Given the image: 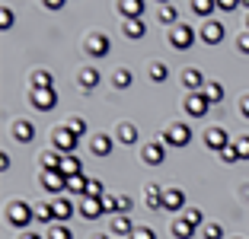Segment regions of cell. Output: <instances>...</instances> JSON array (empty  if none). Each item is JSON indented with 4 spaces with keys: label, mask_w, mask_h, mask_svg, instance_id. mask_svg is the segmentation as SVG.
Listing matches in <instances>:
<instances>
[{
    "label": "cell",
    "mask_w": 249,
    "mask_h": 239,
    "mask_svg": "<svg viewBox=\"0 0 249 239\" xmlns=\"http://www.w3.org/2000/svg\"><path fill=\"white\" fill-rule=\"evenodd\" d=\"M141 156H144V163H150V166H160L163 159H166V147H163L160 140H157V144H147Z\"/></svg>",
    "instance_id": "13"
},
{
    "label": "cell",
    "mask_w": 249,
    "mask_h": 239,
    "mask_svg": "<svg viewBox=\"0 0 249 239\" xmlns=\"http://www.w3.org/2000/svg\"><path fill=\"white\" fill-rule=\"evenodd\" d=\"M131 70H128V67H122V70H115V86L118 89H124V86H131Z\"/></svg>",
    "instance_id": "37"
},
{
    "label": "cell",
    "mask_w": 249,
    "mask_h": 239,
    "mask_svg": "<svg viewBox=\"0 0 249 239\" xmlns=\"http://www.w3.org/2000/svg\"><path fill=\"white\" fill-rule=\"evenodd\" d=\"M205 147H208V150H214V153H220L224 147H230L227 131H224V128H211V131L205 134Z\"/></svg>",
    "instance_id": "9"
},
{
    "label": "cell",
    "mask_w": 249,
    "mask_h": 239,
    "mask_svg": "<svg viewBox=\"0 0 249 239\" xmlns=\"http://www.w3.org/2000/svg\"><path fill=\"white\" fill-rule=\"evenodd\" d=\"M217 156L224 159V163H236V159H240V150H236V144H230V147H224Z\"/></svg>",
    "instance_id": "38"
},
{
    "label": "cell",
    "mask_w": 249,
    "mask_h": 239,
    "mask_svg": "<svg viewBox=\"0 0 249 239\" xmlns=\"http://www.w3.org/2000/svg\"><path fill=\"white\" fill-rule=\"evenodd\" d=\"M233 144H236V150H240V159H249V137H236Z\"/></svg>",
    "instance_id": "43"
},
{
    "label": "cell",
    "mask_w": 249,
    "mask_h": 239,
    "mask_svg": "<svg viewBox=\"0 0 249 239\" xmlns=\"http://www.w3.org/2000/svg\"><path fill=\"white\" fill-rule=\"evenodd\" d=\"M19 239H42V236H36V233H22Z\"/></svg>",
    "instance_id": "51"
},
{
    "label": "cell",
    "mask_w": 249,
    "mask_h": 239,
    "mask_svg": "<svg viewBox=\"0 0 249 239\" xmlns=\"http://www.w3.org/2000/svg\"><path fill=\"white\" fill-rule=\"evenodd\" d=\"M67 131H71L73 137H83V134H87V121H83V118H77V115H71L67 118V124H64Z\"/></svg>",
    "instance_id": "31"
},
{
    "label": "cell",
    "mask_w": 249,
    "mask_h": 239,
    "mask_svg": "<svg viewBox=\"0 0 249 239\" xmlns=\"http://www.w3.org/2000/svg\"><path fill=\"white\" fill-rule=\"evenodd\" d=\"M134 230H138V226L131 223V217H128V214H118V217L112 220V233H115L118 239H124V236H131Z\"/></svg>",
    "instance_id": "18"
},
{
    "label": "cell",
    "mask_w": 249,
    "mask_h": 239,
    "mask_svg": "<svg viewBox=\"0 0 249 239\" xmlns=\"http://www.w3.org/2000/svg\"><path fill=\"white\" fill-rule=\"evenodd\" d=\"M13 137L19 140V144H29L32 137H36V124L29 121V118H22V121L13 124Z\"/></svg>",
    "instance_id": "16"
},
{
    "label": "cell",
    "mask_w": 249,
    "mask_h": 239,
    "mask_svg": "<svg viewBox=\"0 0 249 239\" xmlns=\"http://www.w3.org/2000/svg\"><path fill=\"white\" fill-rule=\"evenodd\" d=\"M208 109H211V102L205 99V93H189L185 96V112H189L192 118H205Z\"/></svg>",
    "instance_id": "6"
},
{
    "label": "cell",
    "mask_w": 249,
    "mask_h": 239,
    "mask_svg": "<svg viewBox=\"0 0 249 239\" xmlns=\"http://www.w3.org/2000/svg\"><path fill=\"white\" fill-rule=\"evenodd\" d=\"M99 83H103V73H99V67H83V70H80V86L87 89V93H89V89H96Z\"/></svg>",
    "instance_id": "17"
},
{
    "label": "cell",
    "mask_w": 249,
    "mask_h": 239,
    "mask_svg": "<svg viewBox=\"0 0 249 239\" xmlns=\"http://www.w3.org/2000/svg\"><path fill=\"white\" fill-rule=\"evenodd\" d=\"M147 26H144V16L141 19H122V35L131 38V42H138V38H144Z\"/></svg>",
    "instance_id": "11"
},
{
    "label": "cell",
    "mask_w": 249,
    "mask_h": 239,
    "mask_svg": "<svg viewBox=\"0 0 249 239\" xmlns=\"http://www.w3.org/2000/svg\"><path fill=\"white\" fill-rule=\"evenodd\" d=\"M87 185H89V179H87L83 172L67 179V191H73V195H83V198H87Z\"/></svg>",
    "instance_id": "27"
},
{
    "label": "cell",
    "mask_w": 249,
    "mask_h": 239,
    "mask_svg": "<svg viewBox=\"0 0 249 239\" xmlns=\"http://www.w3.org/2000/svg\"><path fill=\"white\" fill-rule=\"evenodd\" d=\"M32 105H36L38 112H52L54 105H58V93L52 89H32Z\"/></svg>",
    "instance_id": "7"
},
{
    "label": "cell",
    "mask_w": 249,
    "mask_h": 239,
    "mask_svg": "<svg viewBox=\"0 0 249 239\" xmlns=\"http://www.w3.org/2000/svg\"><path fill=\"white\" fill-rule=\"evenodd\" d=\"M48 239H71V230H67L64 223H54L52 230H48Z\"/></svg>",
    "instance_id": "40"
},
{
    "label": "cell",
    "mask_w": 249,
    "mask_h": 239,
    "mask_svg": "<svg viewBox=\"0 0 249 239\" xmlns=\"http://www.w3.org/2000/svg\"><path fill=\"white\" fill-rule=\"evenodd\" d=\"M144 195H147L144 201H147V207H150V210H163V191L157 188V185H150Z\"/></svg>",
    "instance_id": "28"
},
{
    "label": "cell",
    "mask_w": 249,
    "mask_h": 239,
    "mask_svg": "<svg viewBox=\"0 0 249 239\" xmlns=\"http://www.w3.org/2000/svg\"><path fill=\"white\" fill-rule=\"evenodd\" d=\"M201 236H205V239H220L224 230H220L217 223H205V226H201Z\"/></svg>",
    "instance_id": "39"
},
{
    "label": "cell",
    "mask_w": 249,
    "mask_h": 239,
    "mask_svg": "<svg viewBox=\"0 0 249 239\" xmlns=\"http://www.w3.org/2000/svg\"><path fill=\"white\" fill-rule=\"evenodd\" d=\"M240 3H243V7H246V10H249V0H240Z\"/></svg>",
    "instance_id": "52"
},
{
    "label": "cell",
    "mask_w": 249,
    "mask_h": 239,
    "mask_svg": "<svg viewBox=\"0 0 249 239\" xmlns=\"http://www.w3.org/2000/svg\"><path fill=\"white\" fill-rule=\"evenodd\" d=\"M169 230H173V236H176V239H192V236H195V226H192L189 220H182V217L173 220V226H169Z\"/></svg>",
    "instance_id": "25"
},
{
    "label": "cell",
    "mask_w": 249,
    "mask_h": 239,
    "mask_svg": "<svg viewBox=\"0 0 249 239\" xmlns=\"http://www.w3.org/2000/svg\"><path fill=\"white\" fill-rule=\"evenodd\" d=\"M189 140H192V128H189L185 121L169 124V128L160 134V144H163V147H185Z\"/></svg>",
    "instance_id": "1"
},
{
    "label": "cell",
    "mask_w": 249,
    "mask_h": 239,
    "mask_svg": "<svg viewBox=\"0 0 249 239\" xmlns=\"http://www.w3.org/2000/svg\"><path fill=\"white\" fill-rule=\"evenodd\" d=\"M246 32H249V16H246Z\"/></svg>",
    "instance_id": "53"
},
{
    "label": "cell",
    "mask_w": 249,
    "mask_h": 239,
    "mask_svg": "<svg viewBox=\"0 0 249 239\" xmlns=\"http://www.w3.org/2000/svg\"><path fill=\"white\" fill-rule=\"evenodd\" d=\"M61 172H64L67 179H71V175H80V172H83L80 156H77V153H73V156H64V159H61Z\"/></svg>",
    "instance_id": "24"
},
{
    "label": "cell",
    "mask_w": 249,
    "mask_h": 239,
    "mask_svg": "<svg viewBox=\"0 0 249 239\" xmlns=\"http://www.w3.org/2000/svg\"><path fill=\"white\" fill-rule=\"evenodd\" d=\"M96 239H109V236H96Z\"/></svg>",
    "instance_id": "55"
},
{
    "label": "cell",
    "mask_w": 249,
    "mask_h": 239,
    "mask_svg": "<svg viewBox=\"0 0 249 239\" xmlns=\"http://www.w3.org/2000/svg\"><path fill=\"white\" fill-rule=\"evenodd\" d=\"M52 144H54V150H58L61 156H73V153H77V144H80V137H73L67 128H61V131H54Z\"/></svg>",
    "instance_id": "5"
},
{
    "label": "cell",
    "mask_w": 249,
    "mask_h": 239,
    "mask_svg": "<svg viewBox=\"0 0 249 239\" xmlns=\"http://www.w3.org/2000/svg\"><path fill=\"white\" fill-rule=\"evenodd\" d=\"M0 166H3V172L10 169V153H0Z\"/></svg>",
    "instance_id": "50"
},
{
    "label": "cell",
    "mask_w": 249,
    "mask_h": 239,
    "mask_svg": "<svg viewBox=\"0 0 249 239\" xmlns=\"http://www.w3.org/2000/svg\"><path fill=\"white\" fill-rule=\"evenodd\" d=\"M236 7H243L240 0H217V10H224V13H230V10H236Z\"/></svg>",
    "instance_id": "45"
},
{
    "label": "cell",
    "mask_w": 249,
    "mask_h": 239,
    "mask_svg": "<svg viewBox=\"0 0 249 239\" xmlns=\"http://www.w3.org/2000/svg\"><path fill=\"white\" fill-rule=\"evenodd\" d=\"M147 73H150V80H154V83H166V77H169L166 64H160V61H154V64L147 67Z\"/></svg>",
    "instance_id": "29"
},
{
    "label": "cell",
    "mask_w": 249,
    "mask_h": 239,
    "mask_svg": "<svg viewBox=\"0 0 249 239\" xmlns=\"http://www.w3.org/2000/svg\"><path fill=\"white\" fill-rule=\"evenodd\" d=\"M42 3H45V7H48V10H61V7H64V3H67V0H42Z\"/></svg>",
    "instance_id": "47"
},
{
    "label": "cell",
    "mask_w": 249,
    "mask_h": 239,
    "mask_svg": "<svg viewBox=\"0 0 249 239\" xmlns=\"http://www.w3.org/2000/svg\"><path fill=\"white\" fill-rule=\"evenodd\" d=\"M80 214L83 217H99V214H106V207H103V198H83V204H80Z\"/></svg>",
    "instance_id": "21"
},
{
    "label": "cell",
    "mask_w": 249,
    "mask_h": 239,
    "mask_svg": "<svg viewBox=\"0 0 249 239\" xmlns=\"http://www.w3.org/2000/svg\"><path fill=\"white\" fill-rule=\"evenodd\" d=\"M182 220H189V223L195 226V230H198V226H205V214H201L198 207H189V210L182 214Z\"/></svg>",
    "instance_id": "33"
},
{
    "label": "cell",
    "mask_w": 249,
    "mask_h": 239,
    "mask_svg": "<svg viewBox=\"0 0 249 239\" xmlns=\"http://www.w3.org/2000/svg\"><path fill=\"white\" fill-rule=\"evenodd\" d=\"M192 45H195V29H192V26H185V22H176V26L169 29V48L189 51Z\"/></svg>",
    "instance_id": "3"
},
{
    "label": "cell",
    "mask_w": 249,
    "mask_h": 239,
    "mask_svg": "<svg viewBox=\"0 0 249 239\" xmlns=\"http://www.w3.org/2000/svg\"><path fill=\"white\" fill-rule=\"evenodd\" d=\"M61 159H64V156H61L58 150H52V153H45V156H42V166L45 169H61Z\"/></svg>",
    "instance_id": "35"
},
{
    "label": "cell",
    "mask_w": 249,
    "mask_h": 239,
    "mask_svg": "<svg viewBox=\"0 0 249 239\" xmlns=\"http://www.w3.org/2000/svg\"><path fill=\"white\" fill-rule=\"evenodd\" d=\"M131 239H157V233L150 230V226H138V230L131 233Z\"/></svg>",
    "instance_id": "42"
},
{
    "label": "cell",
    "mask_w": 249,
    "mask_h": 239,
    "mask_svg": "<svg viewBox=\"0 0 249 239\" xmlns=\"http://www.w3.org/2000/svg\"><path fill=\"white\" fill-rule=\"evenodd\" d=\"M201 93H205V99L211 102V105H217V102H224V86H220V83H205V89H201Z\"/></svg>",
    "instance_id": "26"
},
{
    "label": "cell",
    "mask_w": 249,
    "mask_h": 239,
    "mask_svg": "<svg viewBox=\"0 0 249 239\" xmlns=\"http://www.w3.org/2000/svg\"><path fill=\"white\" fill-rule=\"evenodd\" d=\"M0 26H3V29L13 26V10H10V7H3V13H0Z\"/></svg>",
    "instance_id": "44"
},
{
    "label": "cell",
    "mask_w": 249,
    "mask_h": 239,
    "mask_svg": "<svg viewBox=\"0 0 249 239\" xmlns=\"http://www.w3.org/2000/svg\"><path fill=\"white\" fill-rule=\"evenodd\" d=\"M160 3H163V7H166V3H169V0H160Z\"/></svg>",
    "instance_id": "54"
},
{
    "label": "cell",
    "mask_w": 249,
    "mask_h": 239,
    "mask_svg": "<svg viewBox=\"0 0 249 239\" xmlns=\"http://www.w3.org/2000/svg\"><path fill=\"white\" fill-rule=\"evenodd\" d=\"M103 207H106V214H109V210H115V198L106 195V198H103Z\"/></svg>",
    "instance_id": "49"
},
{
    "label": "cell",
    "mask_w": 249,
    "mask_h": 239,
    "mask_svg": "<svg viewBox=\"0 0 249 239\" xmlns=\"http://www.w3.org/2000/svg\"><path fill=\"white\" fill-rule=\"evenodd\" d=\"M236 239H240V236H236Z\"/></svg>",
    "instance_id": "56"
},
{
    "label": "cell",
    "mask_w": 249,
    "mask_h": 239,
    "mask_svg": "<svg viewBox=\"0 0 249 239\" xmlns=\"http://www.w3.org/2000/svg\"><path fill=\"white\" fill-rule=\"evenodd\" d=\"M112 147H115V144H112V137H109V134H96V137H93V144H89V150H93L96 156H109V153H112Z\"/></svg>",
    "instance_id": "22"
},
{
    "label": "cell",
    "mask_w": 249,
    "mask_h": 239,
    "mask_svg": "<svg viewBox=\"0 0 249 239\" xmlns=\"http://www.w3.org/2000/svg\"><path fill=\"white\" fill-rule=\"evenodd\" d=\"M118 10H122L124 19H141L144 16V0H118Z\"/></svg>",
    "instance_id": "15"
},
{
    "label": "cell",
    "mask_w": 249,
    "mask_h": 239,
    "mask_svg": "<svg viewBox=\"0 0 249 239\" xmlns=\"http://www.w3.org/2000/svg\"><path fill=\"white\" fill-rule=\"evenodd\" d=\"M52 207H54V220H71L73 217V204L67 195H58V201H52Z\"/></svg>",
    "instance_id": "19"
},
{
    "label": "cell",
    "mask_w": 249,
    "mask_h": 239,
    "mask_svg": "<svg viewBox=\"0 0 249 239\" xmlns=\"http://www.w3.org/2000/svg\"><path fill=\"white\" fill-rule=\"evenodd\" d=\"M176 16H179V10L176 7H169V3H166V7H160V22H166V26H176Z\"/></svg>",
    "instance_id": "34"
},
{
    "label": "cell",
    "mask_w": 249,
    "mask_h": 239,
    "mask_svg": "<svg viewBox=\"0 0 249 239\" xmlns=\"http://www.w3.org/2000/svg\"><path fill=\"white\" fill-rule=\"evenodd\" d=\"M185 207V191L182 188H166L163 191V210H182Z\"/></svg>",
    "instance_id": "12"
},
{
    "label": "cell",
    "mask_w": 249,
    "mask_h": 239,
    "mask_svg": "<svg viewBox=\"0 0 249 239\" xmlns=\"http://www.w3.org/2000/svg\"><path fill=\"white\" fill-rule=\"evenodd\" d=\"M115 210H118V214H128V210H131V198H128V195H118L115 198Z\"/></svg>",
    "instance_id": "41"
},
{
    "label": "cell",
    "mask_w": 249,
    "mask_h": 239,
    "mask_svg": "<svg viewBox=\"0 0 249 239\" xmlns=\"http://www.w3.org/2000/svg\"><path fill=\"white\" fill-rule=\"evenodd\" d=\"M115 137L128 147V144H134V140H138V128H134L131 121H122V124H118V131H115Z\"/></svg>",
    "instance_id": "23"
},
{
    "label": "cell",
    "mask_w": 249,
    "mask_h": 239,
    "mask_svg": "<svg viewBox=\"0 0 249 239\" xmlns=\"http://www.w3.org/2000/svg\"><path fill=\"white\" fill-rule=\"evenodd\" d=\"M32 220H36V207H29L26 201H13L7 207V223L10 226H19L22 230V226H29Z\"/></svg>",
    "instance_id": "2"
},
{
    "label": "cell",
    "mask_w": 249,
    "mask_h": 239,
    "mask_svg": "<svg viewBox=\"0 0 249 239\" xmlns=\"http://www.w3.org/2000/svg\"><path fill=\"white\" fill-rule=\"evenodd\" d=\"M192 10H195L198 16H211L214 10H217V0H192Z\"/></svg>",
    "instance_id": "30"
},
{
    "label": "cell",
    "mask_w": 249,
    "mask_h": 239,
    "mask_svg": "<svg viewBox=\"0 0 249 239\" xmlns=\"http://www.w3.org/2000/svg\"><path fill=\"white\" fill-rule=\"evenodd\" d=\"M87 198H106V185L99 179H89V185H87Z\"/></svg>",
    "instance_id": "36"
},
{
    "label": "cell",
    "mask_w": 249,
    "mask_h": 239,
    "mask_svg": "<svg viewBox=\"0 0 249 239\" xmlns=\"http://www.w3.org/2000/svg\"><path fill=\"white\" fill-rule=\"evenodd\" d=\"M109 48H112V45H109V35H103V32L87 38V51L93 54V58H106V54H109Z\"/></svg>",
    "instance_id": "10"
},
{
    "label": "cell",
    "mask_w": 249,
    "mask_h": 239,
    "mask_svg": "<svg viewBox=\"0 0 249 239\" xmlns=\"http://www.w3.org/2000/svg\"><path fill=\"white\" fill-rule=\"evenodd\" d=\"M38 182H42V188L52 191V195H64L67 191V175L61 172V169H45Z\"/></svg>",
    "instance_id": "4"
},
{
    "label": "cell",
    "mask_w": 249,
    "mask_h": 239,
    "mask_svg": "<svg viewBox=\"0 0 249 239\" xmlns=\"http://www.w3.org/2000/svg\"><path fill=\"white\" fill-rule=\"evenodd\" d=\"M240 112H243V118H249V96L240 99Z\"/></svg>",
    "instance_id": "48"
},
{
    "label": "cell",
    "mask_w": 249,
    "mask_h": 239,
    "mask_svg": "<svg viewBox=\"0 0 249 239\" xmlns=\"http://www.w3.org/2000/svg\"><path fill=\"white\" fill-rule=\"evenodd\" d=\"M236 48H240L243 54H249V32H246V35H240V38H236Z\"/></svg>",
    "instance_id": "46"
},
{
    "label": "cell",
    "mask_w": 249,
    "mask_h": 239,
    "mask_svg": "<svg viewBox=\"0 0 249 239\" xmlns=\"http://www.w3.org/2000/svg\"><path fill=\"white\" fill-rule=\"evenodd\" d=\"M54 86V73L45 70V67H38V70H32V89H52Z\"/></svg>",
    "instance_id": "20"
},
{
    "label": "cell",
    "mask_w": 249,
    "mask_h": 239,
    "mask_svg": "<svg viewBox=\"0 0 249 239\" xmlns=\"http://www.w3.org/2000/svg\"><path fill=\"white\" fill-rule=\"evenodd\" d=\"M36 220H38V223H52V220H54V207H52V204H38V207H36Z\"/></svg>",
    "instance_id": "32"
},
{
    "label": "cell",
    "mask_w": 249,
    "mask_h": 239,
    "mask_svg": "<svg viewBox=\"0 0 249 239\" xmlns=\"http://www.w3.org/2000/svg\"><path fill=\"white\" fill-rule=\"evenodd\" d=\"M201 42H205V45H217V42H224V22L208 19L205 26H201Z\"/></svg>",
    "instance_id": "8"
},
{
    "label": "cell",
    "mask_w": 249,
    "mask_h": 239,
    "mask_svg": "<svg viewBox=\"0 0 249 239\" xmlns=\"http://www.w3.org/2000/svg\"><path fill=\"white\" fill-rule=\"evenodd\" d=\"M182 83H185V89H189V93H201V89H205V77H201V70H198V67H189V70L182 73Z\"/></svg>",
    "instance_id": "14"
}]
</instances>
